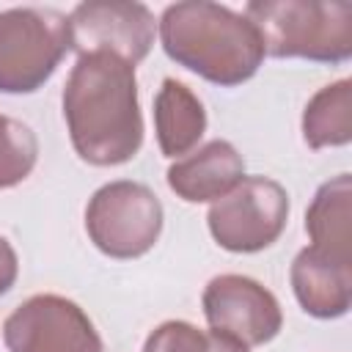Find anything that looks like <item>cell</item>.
Here are the masks:
<instances>
[{"instance_id":"obj_1","label":"cell","mask_w":352,"mask_h":352,"mask_svg":"<svg viewBox=\"0 0 352 352\" xmlns=\"http://www.w3.org/2000/svg\"><path fill=\"white\" fill-rule=\"evenodd\" d=\"M63 116L74 151L91 165H121L143 143L135 66L88 52L74 63L63 88Z\"/></svg>"},{"instance_id":"obj_2","label":"cell","mask_w":352,"mask_h":352,"mask_svg":"<svg viewBox=\"0 0 352 352\" xmlns=\"http://www.w3.org/2000/svg\"><path fill=\"white\" fill-rule=\"evenodd\" d=\"M168 58L217 85H239L256 74L264 58L256 28L217 3H176L160 19Z\"/></svg>"},{"instance_id":"obj_3","label":"cell","mask_w":352,"mask_h":352,"mask_svg":"<svg viewBox=\"0 0 352 352\" xmlns=\"http://www.w3.org/2000/svg\"><path fill=\"white\" fill-rule=\"evenodd\" d=\"M264 52L275 58L346 60L352 55V6L308 0H256L245 6Z\"/></svg>"},{"instance_id":"obj_4","label":"cell","mask_w":352,"mask_h":352,"mask_svg":"<svg viewBox=\"0 0 352 352\" xmlns=\"http://www.w3.org/2000/svg\"><path fill=\"white\" fill-rule=\"evenodd\" d=\"M69 47V16L60 11L38 6L0 11V91H36Z\"/></svg>"},{"instance_id":"obj_5","label":"cell","mask_w":352,"mask_h":352,"mask_svg":"<svg viewBox=\"0 0 352 352\" xmlns=\"http://www.w3.org/2000/svg\"><path fill=\"white\" fill-rule=\"evenodd\" d=\"M91 242L113 258L143 256L160 236L162 204L138 182H110L99 187L85 209Z\"/></svg>"},{"instance_id":"obj_6","label":"cell","mask_w":352,"mask_h":352,"mask_svg":"<svg viewBox=\"0 0 352 352\" xmlns=\"http://www.w3.org/2000/svg\"><path fill=\"white\" fill-rule=\"evenodd\" d=\"M289 217L286 190L267 176H242L209 209V231L220 248L253 253L272 245Z\"/></svg>"},{"instance_id":"obj_7","label":"cell","mask_w":352,"mask_h":352,"mask_svg":"<svg viewBox=\"0 0 352 352\" xmlns=\"http://www.w3.org/2000/svg\"><path fill=\"white\" fill-rule=\"evenodd\" d=\"M11 352H102V338L85 311L58 294L25 300L3 324Z\"/></svg>"},{"instance_id":"obj_8","label":"cell","mask_w":352,"mask_h":352,"mask_svg":"<svg viewBox=\"0 0 352 352\" xmlns=\"http://www.w3.org/2000/svg\"><path fill=\"white\" fill-rule=\"evenodd\" d=\"M154 30V16L143 3L91 0L80 3L69 16L72 50L80 55L110 52L132 66L148 55Z\"/></svg>"},{"instance_id":"obj_9","label":"cell","mask_w":352,"mask_h":352,"mask_svg":"<svg viewBox=\"0 0 352 352\" xmlns=\"http://www.w3.org/2000/svg\"><path fill=\"white\" fill-rule=\"evenodd\" d=\"M204 314L209 330L250 349L278 336L283 316L278 300L253 278L217 275L204 289Z\"/></svg>"},{"instance_id":"obj_10","label":"cell","mask_w":352,"mask_h":352,"mask_svg":"<svg viewBox=\"0 0 352 352\" xmlns=\"http://www.w3.org/2000/svg\"><path fill=\"white\" fill-rule=\"evenodd\" d=\"M292 286L300 305L322 319L341 316L352 294V258L308 245L292 264Z\"/></svg>"},{"instance_id":"obj_11","label":"cell","mask_w":352,"mask_h":352,"mask_svg":"<svg viewBox=\"0 0 352 352\" xmlns=\"http://www.w3.org/2000/svg\"><path fill=\"white\" fill-rule=\"evenodd\" d=\"M245 176V162L228 140H212L168 168L170 190L184 201H217Z\"/></svg>"},{"instance_id":"obj_12","label":"cell","mask_w":352,"mask_h":352,"mask_svg":"<svg viewBox=\"0 0 352 352\" xmlns=\"http://www.w3.org/2000/svg\"><path fill=\"white\" fill-rule=\"evenodd\" d=\"M157 140L165 157L187 154L206 129V113L198 96L179 80L168 77L154 102Z\"/></svg>"},{"instance_id":"obj_13","label":"cell","mask_w":352,"mask_h":352,"mask_svg":"<svg viewBox=\"0 0 352 352\" xmlns=\"http://www.w3.org/2000/svg\"><path fill=\"white\" fill-rule=\"evenodd\" d=\"M305 231L311 245L333 256L352 258V182L349 173H338L333 182L322 184L308 214Z\"/></svg>"},{"instance_id":"obj_14","label":"cell","mask_w":352,"mask_h":352,"mask_svg":"<svg viewBox=\"0 0 352 352\" xmlns=\"http://www.w3.org/2000/svg\"><path fill=\"white\" fill-rule=\"evenodd\" d=\"M302 135L308 146H344L352 138V82L341 80L322 88L302 116Z\"/></svg>"},{"instance_id":"obj_15","label":"cell","mask_w":352,"mask_h":352,"mask_svg":"<svg viewBox=\"0 0 352 352\" xmlns=\"http://www.w3.org/2000/svg\"><path fill=\"white\" fill-rule=\"evenodd\" d=\"M38 143L28 124L0 116V187L19 184L36 165Z\"/></svg>"},{"instance_id":"obj_16","label":"cell","mask_w":352,"mask_h":352,"mask_svg":"<svg viewBox=\"0 0 352 352\" xmlns=\"http://www.w3.org/2000/svg\"><path fill=\"white\" fill-rule=\"evenodd\" d=\"M143 352H248V349L214 330L201 333L187 322H165L148 336Z\"/></svg>"},{"instance_id":"obj_17","label":"cell","mask_w":352,"mask_h":352,"mask_svg":"<svg viewBox=\"0 0 352 352\" xmlns=\"http://www.w3.org/2000/svg\"><path fill=\"white\" fill-rule=\"evenodd\" d=\"M14 280H16V253H14V248L0 236V294L8 292Z\"/></svg>"}]
</instances>
